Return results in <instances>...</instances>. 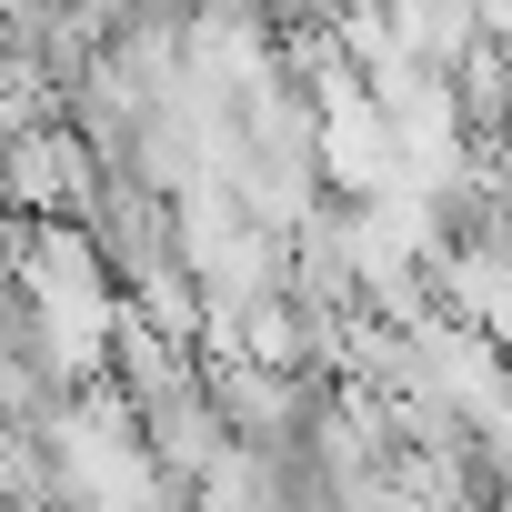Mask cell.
Instances as JSON below:
<instances>
[{
	"instance_id": "obj_1",
	"label": "cell",
	"mask_w": 512,
	"mask_h": 512,
	"mask_svg": "<svg viewBox=\"0 0 512 512\" xmlns=\"http://www.w3.org/2000/svg\"><path fill=\"white\" fill-rule=\"evenodd\" d=\"M101 191H111V161H101L71 121L11 131V211H21V221H91Z\"/></svg>"
},
{
	"instance_id": "obj_2",
	"label": "cell",
	"mask_w": 512,
	"mask_h": 512,
	"mask_svg": "<svg viewBox=\"0 0 512 512\" xmlns=\"http://www.w3.org/2000/svg\"><path fill=\"white\" fill-rule=\"evenodd\" d=\"M91 231H101V251H111L121 292H151V282L191 272V262H181V201H161V191H141V181H111L101 211H91Z\"/></svg>"
},
{
	"instance_id": "obj_3",
	"label": "cell",
	"mask_w": 512,
	"mask_h": 512,
	"mask_svg": "<svg viewBox=\"0 0 512 512\" xmlns=\"http://www.w3.org/2000/svg\"><path fill=\"white\" fill-rule=\"evenodd\" d=\"M322 171H332V201H382L402 191V141L382 121V101L352 81L342 101H322Z\"/></svg>"
},
{
	"instance_id": "obj_4",
	"label": "cell",
	"mask_w": 512,
	"mask_h": 512,
	"mask_svg": "<svg viewBox=\"0 0 512 512\" xmlns=\"http://www.w3.org/2000/svg\"><path fill=\"white\" fill-rule=\"evenodd\" d=\"M111 382H121L141 412H161V402H191V392H211V352L171 342L151 312H121V342H111Z\"/></svg>"
},
{
	"instance_id": "obj_5",
	"label": "cell",
	"mask_w": 512,
	"mask_h": 512,
	"mask_svg": "<svg viewBox=\"0 0 512 512\" xmlns=\"http://www.w3.org/2000/svg\"><path fill=\"white\" fill-rule=\"evenodd\" d=\"M141 432H151V462H161L171 482H201V472H221V462L241 452V432L221 422V402H211V392H191V402H161V412H141Z\"/></svg>"
},
{
	"instance_id": "obj_6",
	"label": "cell",
	"mask_w": 512,
	"mask_h": 512,
	"mask_svg": "<svg viewBox=\"0 0 512 512\" xmlns=\"http://www.w3.org/2000/svg\"><path fill=\"white\" fill-rule=\"evenodd\" d=\"M382 512H442V502H422V492H402V482H392V502H382Z\"/></svg>"
}]
</instances>
